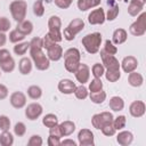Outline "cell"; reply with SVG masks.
Returning a JSON list of instances; mask_svg holds the SVG:
<instances>
[{
	"mask_svg": "<svg viewBox=\"0 0 146 146\" xmlns=\"http://www.w3.org/2000/svg\"><path fill=\"white\" fill-rule=\"evenodd\" d=\"M104 74H105L106 80L110 82H116L121 76L120 70H107Z\"/></svg>",
	"mask_w": 146,
	"mask_h": 146,
	"instance_id": "d6a6232c",
	"label": "cell"
},
{
	"mask_svg": "<svg viewBox=\"0 0 146 146\" xmlns=\"http://www.w3.org/2000/svg\"><path fill=\"white\" fill-rule=\"evenodd\" d=\"M42 48L43 39L36 36L30 41V55L35 67L40 71H46L47 68H49L50 60L47 57V55H44V52L42 51Z\"/></svg>",
	"mask_w": 146,
	"mask_h": 146,
	"instance_id": "6da1fadb",
	"label": "cell"
},
{
	"mask_svg": "<svg viewBox=\"0 0 146 146\" xmlns=\"http://www.w3.org/2000/svg\"><path fill=\"white\" fill-rule=\"evenodd\" d=\"M10 57H11V56H10L9 50H7V49H0V63H2V62H5V60L9 59Z\"/></svg>",
	"mask_w": 146,
	"mask_h": 146,
	"instance_id": "816d5d0a",
	"label": "cell"
},
{
	"mask_svg": "<svg viewBox=\"0 0 146 146\" xmlns=\"http://www.w3.org/2000/svg\"><path fill=\"white\" fill-rule=\"evenodd\" d=\"M10 104L15 108H23L26 104V96L21 91H15L10 95Z\"/></svg>",
	"mask_w": 146,
	"mask_h": 146,
	"instance_id": "9a60e30c",
	"label": "cell"
},
{
	"mask_svg": "<svg viewBox=\"0 0 146 146\" xmlns=\"http://www.w3.org/2000/svg\"><path fill=\"white\" fill-rule=\"evenodd\" d=\"M30 49V42H18L16 46H14V52L18 56L25 55V52Z\"/></svg>",
	"mask_w": 146,
	"mask_h": 146,
	"instance_id": "1f68e13d",
	"label": "cell"
},
{
	"mask_svg": "<svg viewBox=\"0 0 146 146\" xmlns=\"http://www.w3.org/2000/svg\"><path fill=\"white\" fill-rule=\"evenodd\" d=\"M42 124L46 125L47 128H51V127L58 124V119H57V116L55 114H51V113L46 114L43 116V119H42Z\"/></svg>",
	"mask_w": 146,
	"mask_h": 146,
	"instance_id": "f1b7e54d",
	"label": "cell"
},
{
	"mask_svg": "<svg viewBox=\"0 0 146 146\" xmlns=\"http://www.w3.org/2000/svg\"><path fill=\"white\" fill-rule=\"evenodd\" d=\"M125 123H127V119H125L124 115H119L117 117L113 119V122H112V124H113V127L115 128V130H121V129H123V128L125 127Z\"/></svg>",
	"mask_w": 146,
	"mask_h": 146,
	"instance_id": "8d00e7d4",
	"label": "cell"
},
{
	"mask_svg": "<svg viewBox=\"0 0 146 146\" xmlns=\"http://www.w3.org/2000/svg\"><path fill=\"white\" fill-rule=\"evenodd\" d=\"M76 86L75 83L70 80V79H63L59 81L58 83V90L62 92V94H65V95H71L74 92Z\"/></svg>",
	"mask_w": 146,
	"mask_h": 146,
	"instance_id": "ac0fdd59",
	"label": "cell"
},
{
	"mask_svg": "<svg viewBox=\"0 0 146 146\" xmlns=\"http://www.w3.org/2000/svg\"><path fill=\"white\" fill-rule=\"evenodd\" d=\"M59 128H60V132H62L63 137H66V136H70L74 132L75 124L72 121H64L59 124Z\"/></svg>",
	"mask_w": 146,
	"mask_h": 146,
	"instance_id": "484cf974",
	"label": "cell"
},
{
	"mask_svg": "<svg viewBox=\"0 0 146 146\" xmlns=\"http://www.w3.org/2000/svg\"><path fill=\"white\" fill-rule=\"evenodd\" d=\"M120 66L122 67V70L125 72V73H130V72H133L137 66H138V60L136 57L133 56H127L122 59Z\"/></svg>",
	"mask_w": 146,
	"mask_h": 146,
	"instance_id": "2e32d148",
	"label": "cell"
},
{
	"mask_svg": "<svg viewBox=\"0 0 146 146\" xmlns=\"http://www.w3.org/2000/svg\"><path fill=\"white\" fill-rule=\"evenodd\" d=\"M47 57L49 60L57 62L63 57V48L58 43H54L51 47L47 49Z\"/></svg>",
	"mask_w": 146,
	"mask_h": 146,
	"instance_id": "e0dca14e",
	"label": "cell"
},
{
	"mask_svg": "<svg viewBox=\"0 0 146 146\" xmlns=\"http://www.w3.org/2000/svg\"><path fill=\"white\" fill-rule=\"evenodd\" d=\"M100 57L103 60V66L107 70H120V63L114 55H110L104 50H100Z\"/></svg>",
	"mask_w": 146,
	"mask_h": 146,
	"instance_id": "9c48e42d",
	"label": "cell"
},
{
	"mask_svg": "<svg viewBox=\"0 0 146 146\" xmlns=\"http://www.w3.org/2000/svg\"><path fill=\"white\" fill-rule=\"evenodd\" d=\"M60 27H62V21L58 16H51L48 21V33L47 35L56 43L60 42L63 40V34L60 32Z\"/></svg>",
	"mask_w": 146,
	"mask_h": 146,
	"instance_id": "277c9868",
	"label": "cell"
},
{
	"mask_svg": "<svg viewBox=\"0 0 146 146\" xmlns=\"http://www.w3.org/2000/svg\"><path fill=\"white\" fill-rule=\"evenodd\" d=\"M143 8H144L143 6L137 5V3H135V2H131V1H130L129 7H128V13H129V15H130V16H137V15H139V14L141 13Z\"/></svg>",
	"mask_w": 146,
	"mask_h": 146,
	"instance_id": "f35d334b",
	"label": "cell"
},
{
	"mask_svg": "<svg viewBox=\"0 0 146 146\" xmlns=\"http://www.w3.org/2000/svg\"><path fill=\"white\" fill-rule=\"evenodd\" d=\"M128 82L131 87H140L143 83H144V78L140 73H137V72H130L129 73V76H128Z\"/></svg>",
	"mask_w": 146,
	"mask_h": 146,
	"instance_id": "7402d4cb",
	"label": "cell"
},
{
	"mask_svg": "<svg viewBox=\"0 0 146 146\" xmlns=\"http://www.w3.org/2000/svg\"><path fill=\"white\" fill-rule=\"evenodd\" d=\"M16 30H18V31H19L21 33H23L24 35H29V34H31L32 31H33V24H32V22L24 19V21H22V22H19V23L17 24Z\"/></svg>",
	"mask_w": 146,
	"mask_h": 146,
	"instance_id": "4316f807",
	"label": "cell"
},
{
	"mask_svg": "<svg viewBox=\"0 0 146 146\" xmlns=\"http://www.w3.org/2000/svg\"><path fill=\"white\" fill-rule=\"evenodd\" d=\"M83 29H84V22L81 18H74L73 21L70 22L67 27H65V30L63 32L64 39L67 41H72L75 38V35L79 32H81Z\"/></svg>",
	"mask_w": 146,
	"mask_h": 146,
	"instance_id": "8992f818",
	"label": "cell"
},
{
	"mask_svg": "<svg viewBox=\"0 0 146 146\" xmlns=\"http://www.w3.org/2000/svg\"><path fill=\"white\" fill-rule=\"evenodd\" d=\"M26 132V127L23 122H17L14 127V133L17 136V137H23Z\"/></svg>",
	"mask_w": 146,
	"mask_h": 146,
	"instance_id": "7bdbcfd3",
	"label": "cell"
},
{
	"mask_svg": "<svg viewBox=\"0 0 146 146\" xmlns=\"http://www.w3.org/2000/svg\"><path fill=\"white\" fill-rule=\"evenodd\" d=\"M63 56H64V66H65L66 71L74 73L76 71L78 66L80 65L81 54H80L79 49L70 48L63 54Z\"/></svg>",
	"mask_w": 146,
	"mask_h": 146,
	"instance_id": "7a4b0ae2",
	"label": "cell"
},
{
	"mask_svg": "<svg viewBox=\"0 0 146 146\" xmlns=\"http://www.w3.org/2000/svg\"><path fill=\"white\" fill-rule=\"evenodd\" d=\"M33 13L35 16L41 17L44 14V7H43V1L42 0H36L33 5Z\"/></svg>",
	"mask_w": 146,
	"mask_h": 146,
	"instance_id": "60d3db41",
	"label": "cell"
},
{
	"mask_svg": "<svg viewBox=\"0 0 146 146\" xmlns=\"http://www.w3.org/2000/svg\"><path fill=\"white\" fill-rule=\"evenodd\" d=\"M129 112L133 117H141L146 112V105L141 100H135L130 104Z\"/></svg>",
	"mask_w": 146,
	"mask_h": 146,
	"instance_id": "4fadbf2b",
	"label": "cell"
},
{
	"mask_svg": "<svg viewBox=\"0 0 146 146\" xmlns=\"http://www.w3.org/2000/svg\"><path fill=\"white\" fill-rule=\"evenodd\" d=\"M14 144V137L9 131H2L0 135V145L1 146H11Z\"/></svg>",
	"mask_w": 146,
	"mask_h": 146,
	"instance_id": "f546056e",
	"label": "cell"
},
{
	"mask_svg": "<svg viewBox=\"0 0 146 146\" xmlns=\"http://www.w3.org/2000/svg\"><path fill=\"white\" fill-rule=\"evenodd\" d=\"M9 10L11 13L13 18L19 23L25 19L26 17V10H27V3L24 0H15L10 3Z\"/></svg>",
	"mask_w": 146,
	"mask_h": 146,
	"instance_id": "5b68a950",
	"label": "cell"
},
{
	"mask_svg": "<svg viewBox=\"0 0 146 146\" xmlns=\"http://www.w3.org/2000/svg\"><path fill=\"white\" fill-rule=\"evenodd\" d=\"M0 75H1V73H0Z\"/></svg>",
	"mask_w": 146,
	"mask_h": 146,
	"instance_id": "6f0895ef",
	"label": "cell"
},
{
	"mask_svg": "<svg viewBox=\"0 0 146 146\" xmlns=\"http://www.w3.org/2000/svg\"><path fill=\"white\" fill-rule=\"evenodd\" d=\"M54 1H55V5L57 7H59L62 9H66V8H68L71 6L73 0H54Z\"/></svg>",
	"mask_w": 146,
	"mask_h": 146,
	"instance_id": "681fc988",
	"label": "cell"
},
{
	"mask_svg": "<svg viewBox=\"0 0 146 146\" xmlns=\"http://www.w3.org/2000/svg\"><path fill=\"white\" fill-rule=\"evenodd\" d=\"M89 97H90V100L92 103H95V104H102L106 99V92L103 91V89H102V90L96 91V92H90Z\"/></svg>",
	"mask_w": 146,
	"mask_h": 146,
	"instance_id": "83f0119b",
	"label": "cell"
},
{
	"mask_svg": "<svg viewBox=\"0 0 146 146\" xmlns=\"http://www.w3.org/2000/svg\"><path fill=\"white\" fill-rule=\"evenodd\" d=\"M102 89H103V82L98 78L92 79L91 82L89 83V90H90V92H96V91H99Z\"/></svg>",
	"mask_w": 146,
	"mask_h": 146,
	"instance_id": "ab89813d",
	"label": "cell"
},
{
	"mask_svg": "<svg viewBox=\"0 0 146 146\" xmlns=\"http://www.w3.org/2000/svg\"><path fill=\"white\" fill-rule=\"evenodd\" d=\"M113 114L110 112H102V113H97L91 117V124L94 128L96 129H102L104 125L112 123L113 122Z\"/></svg>",
	"mask_w": 146,
	"mask_h": 146,
	"instance_id": "ba28073f",
	"label": "cell"
},
{
	"mask_svg": "<svg viewBox=\"0 0 146 146\" xmlns=\"http://www.w3.org/2000/svg\"><path fill=\"white\" fill-rule=\"evenodd\" d=\"M133 140V135L130 131H121L116 136V141L121 146H128L132 143Z\"/></svg>",
	"mask_w": 146,
	"mask_h": 146,
	"instance_id": "d6986e66",
	"label": "cell"
},
{
	"mask_svg": "<svg viewBox=\"0 0 146 146\" xmlns=\"http://www.w3.org/2000/svg\"><path fill=\"white\" fill-rule=\"evenodd\" d=\"M42 106L38 103H32L30 105H27L26 110H25V116L31 120V121H34L36 120L41 114H42Z\"/></svg>",
	"mask_w": 146,
	"mask_h": 146,
	"instance_id": "7c38bea8",
	"label": "cell"
},
{
	"mask_svg": "<svg viewBox=\"0 0 146 146\" xmlns=\"http://www.w3.org/2000/svg\"><path fill=\"white\" fill-rule=\"evenodd\" d=\"M131 2H135V3H137V5H140V6H145V3H146V0H130Z\"/></svg>",
	"mask_w": 146,
	"mask_h": 146,
	"instance_id": "9f6ffc18",
	"label": "cell"
},
{
	"mask_svg": "<svg viewBox=\"0 0 146 146\" xmlns=\"http://www.w3.org/2000/svg\"><path fill=\"white\" fill-rule=\"evenodd\" d=\"M105 52L110 54V55H115L117 52V48L116 46L111 41V40H106L105 41V46H104V49H103Z\"/></svg>",
	"mask_w": 146,
	"mask_h": 146,
	"instance_id": "b9f144b4",
	"label": "cell"
},
{
	"mask_svg": "<svg viewBox=\"0 0 146 146\" xmlns=\"http://www.w3.org/2000/svg\"><path fill=\"white\" fill-rule=\"evenodd\" d=\"M81 42H82L84 49L87 50V52H89L91 55L97 54L99 51L100 43H102V34L98 32L89 33L82 38Z\"/></svg>",
	"mask_w": 146,
	"mask_h": 146,
	"instance_id": "3957f363",
	"label": "cell"
},
{
	"mask_svg": "<svg viewBox=\"0 0 146 146\" xmlns=\"http://www.w3.org/2000/svg\"><path fill=\"white\" fill-rule=\"evenodd\" d=\"M60 145L65 146V145H72V146H76V143L73 139H64L63 141H60Z\"/></svg>",
	"mask_w": 146,
	"mask_h": 146,
	"instance_id": "db71d44e",
	"label": "cell"
},
{
	"mask_svg": "<svg viewBox=\"0 0 146 146\" xmlns=\"http://www.w3.org/2000/svg\"><path fill=\"white\" fill-rule=\"evenodd\" d=\"M27 96L32 99H39L42 96V89L39 86H30L27 88Z\"/></svg>",
	"mask_w": 146,
	"mask_h": 146,
	"instance_id": "4dcf8cb0",
	"label": "cell"
},
{
	"mask_svg": "<svg viewBox=\"0 0 146 146\" xmlns=\"http://www.w3.org/2000/svg\"><path fill=\"white\" fill-rule=\"evenodd\" d=\"M42 138L39 136V135H33L31 136V138L29 139L27 141V145L29 146H41L42 145Z\"/></svg>",
	"mask_w": 146,
	"mask_h": 146,
	"instance_id": "bcb514c9",
	"label": "cell"
},
{
	"mask_svg": "<svg viewBox=\"0 0 146 146\" xmlns=\"http://www.w3.org/2000/svg\"><path fill=\"white\" fill-rule=\"evenodd\" d=\"M60 138H58V137H55V136H51V135H49V137H48V145L49 146H59L60 145V140H59Z\"/></svg>",
	"mask_w": 146,
	"mask_h": 146,
	"instance_id": "f907efd6",
	"label": "cell"
},
{
	"mask_svg": "<svg viewBox=\"0 0 146 146\" xmlns=\"http://www.w3.org/2000/svg\"><path fill=\"white\" fill-rule=\"evenodd\" d=\"M107 3L110 5V9L107 10V14L105 15V18H106L107 21H114V19L117 17L119 11H120L119 6H117L116 3H114L112 0H108Z\"/></svg>",
	"mask_w": 146,
	"mask_h": 146,
	"instance_id": "d4e9b609",
	"label": "cell"
},
{
	"mask_svg": "<svg viewBox=\"0 0 146 146\" xmlns=\"http://www.w3.org/2000/svg\"><path fill=\"white\" fill-rule=\"evenodd\" d=\"M26 35H24L23 33H21L18 30H13L10 33H9V41L10 42H13V43H18V42H21L24 38H25Z\"/></svg>",
	"mask_w": 146,
	"mask_h": 146,
	"instance_id": "e575fe53",
	"label": "cell"
},
{
	"mask_svg": "<svg viewBox=\"0 0 146 146\" xmlns=\"http://www.w3.org/2000/svg\"><path fill=\"white\" fill-rule=\"evenodd\" d=\"M129 31L135 36H141L145 34V32H146V13H141L138 16L137 21H135L130 25Z\"/></svg>",
	"mask_w": 146,
	"mask_h": 146,
	"instance_id": "52a82bcc",
	"label": "cell"
},
{
	"mask_svg": "<svg viewBox=\"0 0 146 146\" xmlns=\"http://www.w3.org/2000/svg\"><path fill=\"white\" fill-rule=\"evenodd\" d=\"M128 38V33L124 29H116L113 32V36H112V42L114 44H121L123 42H125Z\"/></svg>",
	"mask_w": 146,
	"mask_h": 146,
	"instance_id": "ffe728a7",
	"label": "cell"
},
{
	"mask_svg": "<svg viewBox=\"0 0 146 146\" xmlns=\"http://www.w3.org/2000/svg\"><path fill=\"white\" fill-rule=\"evenodd\" d=\"M10 22L7 17H0V32L5 33L7 31H9L10 29Z\"/></svg>",
	"mask_w": 146,
	"mask_h": 146,
	"instance_id": "7dc6e473",
	"label": "cell"
},
{
	"mask_svg": "<svg viewBox=\"0 0 146 146\" xmlns=\"http://www.w3.org/2000/svg\"><path fill=\"white\" fill-rule=\"evenodd\" d=\"M91 72H92V75H94L95 78L100 79V78L104 75V73H105V67L103 66V64L96 63V64H94V66H92V68H91Z\"/></svg>",
	"mask_w": 146,
	"mask_h": 146,
	"instance_id": "74e56055",
	"label": "cell"
},
{
	"mask_svg": "<svg viewBox=\"0 0 146 146\" xmlns=\"http://www.w3.org/2000/svg\"><path fill=\"white\" fill-rule=\"evenodd\" d=\"M105 13L103 8H98L92 10L89 15H88V22L91 25H97V24H103L105 22Z\"/></svg>",
	"mask_w": 146,
	"mask_h": 146,
	"instance_id": "5bb4252c",
	"label": "cell"
},
{
	"mask_svg": "<svg viewBox=\"0 0 146 146\" xmlns=\"http://www.w3.org/2000/svg\"><path fill=\"white\" fill-rule=\"evenodd\" d=\"M119 1H120V0H119Z\"/></svg>",
	"mask_w": 146,
	"mask_h": 146,
	"instance_id": "680465c9",
	"label": "cell"
},
{
	"mask_svg": "<svg viewBox=\"0 0 146 146\" xmlns=\"http://www.w3.org/2000/svg\"><path fill=\"white\" fill-rule=\"evenodd\" d=\"M74 74H75L76 80H78L81 84H84L86 82L89 81L90 68H89V66H88L87 64H83V63L81 64V63H80V65L78 66V68H76V71L74 72Z\"/></svg>",
	"mask_w": 146,
	"mask_h": 146,
	"instance_id": "8fae6325",
	"label": "cell"
},
{
	"mask_svg": "<svg viewBox=\"0 0 146 146\" xmlns=\"http://www.w3.org/2000/svg\"><path fill=\"white\" fill-rule=\"evenodd\" d=\"M7 96H8V88L5 84H1L0 83V100L1 99H5Z\"/></svg>",
	"mask_w": 146,
	"mask_h": 146,
	"instance_id": "f5cc1de1",
	"label": "cell"
},
{
	"mask_svg": "<svg viewBox=\"0 0 146 146\" xmlns=\"http://www.w3.org/2000/svg\"><path fill=\"white\" fill-rule=\"evenodd\" d=\"M49 135L51 136H55V137H58V138H62L63 135L60 132V128H59V124H56L51 128H49Z\"/></svg>",
	"mask_w": 146,
	"mask_h": 146,
	"instance_id": "c3c4849f",
	"label": "cell"
},
{
	"mask_svg": "<svg viewBox=\"0 0 146 146\" xmlns=\"http://www.w3.org/2000/svg\"><path fill=\"white\" fill-rule=\"evenodd\" d=\"M99 5H100V0H78V8L81 11H86Z\"/></svg>",
	"mask_w": 146,
	"mask_h": 146,
	"instance_id": "cb8c5ba5",
	"label": "cell"
},
{
	"mask_svg": "<svg viewBox=\"0 0 146 146\" xmlns=\"http://www.w3.org/2000/svg\"><path fill=\"white\" fill-rule=\"evenodd\" d=\"M108 106L112 111L114 112H119V111H122L123 107H124V100L119 97V96H113L111 99H110V103H108Z\"/></svg>",
	"mask_w": 146,
	"mask_h": 146,
	"instance_id": "603a6c76",
	"label": "cell"
},
{
	"mask_svg": "<svg viewBox=\"0 0 146 146\" xmlns=\"http://www.w3.org/2000/svg\"><path fill=\"white\" fill-rule=\"evenodd\" d=\"M6 41H7V36H6V34L2 33V32H0V47L5 46Z\"/></svg>",
	"mask_w": 146,
	"mask_h": 146,
	"instance_id": "11a10c76",
	"label": "cell"
},
{
	"mask_svg": "<svg viewBox=\"0 0 146 146\" xmlns=\"http://www.w3.org/2000/svg\"><path fill=\"white\" fill-rule=\"evenodd\" d=\"M102 132L105 135V136H107V137H111V136H114L115 135V128L113 127V124L112 123H108V124H106V125H104L102 129Z\"/></svg>",
	"mask_w": 146,
	"mask_h": 146,
	"instance_id": "f6af8a7d",
	"label": "cell"
},
{
	"mask_svg": "<svg viewBox=\"0 0 146 146\" xmlns=\"http://www.w3.org/2000/svg\"><path fill=\"white\" fill-rule=\"evenodd\" d=\"M74 95H75V97H76L78 99L83 100V99H86V98L88 97L89 92H88V89H87L83 84H81V86H79V87L75 88V90H74Z\"/></svg>",
	"mask_w": 146,
	"mask_h": 146,
	"instance_id": "d590c367",
	"label": "cell"
},
{
	"mask_svg": "<svg viewBox=\"0 0 146 146\" xmlns=\"http://www.w3.org/2000/svg\"><path fill=\"white\" fill-rule=\"evenodd\" d=\"M10 128V120L7 115H0V129L2 131H8Z\"/></svg>",
	"mask_w": 146,
	"mask_h": 146,
	"instance_id": "ee69618b",
	"label": "cell"
},
{
	"mask_svg": "<svg viewBox=\"0 0 146 146\" xmlns=\"http://www.w3.org/2000/svg\"><path fill=\"white\" fill-rule=\"evenodd\" d=\"M78 140L80 146H94V133L89 129H81L78 133Z\"/></svg>",
	"mask_w": 146,
	"mask_h": 146,
	"instance_id": "30bf717a",
	"label": "cell"
},
{
	"mask_svg": "<svg viewBox=\"0 0 146 146\" xmlns=\"http://www.w3.org/2000/svg\"><path fill=\"white\" fill-rule=\"evenodd\" d=\"M18 68L23 75L30 74L32 71V60L27 57H23L18 63Z\"/></svg>",
	"mask_w": 146,
	"mask_h": 146,
	"instance_id": "44dd1931",
	"label": "cell"
},
{
	"mask_svg": "<svg viewBox=\"0 0 146 146\" xmlns=\"http://www.w3.org/2000/svg\"><path fill=\"white\" fill-rule=\"evenodd\" d=\"M0 68H1L3 72H7V73L13 72L14 68H15V60H14V58L10 57L9 59H7V60L0 63Z\"/></svg>",
	"mask_w": 146,
	"mask_h": 146,
	"instance_id": "836d02e7",
	"label": "cell"
}]
</instances>
